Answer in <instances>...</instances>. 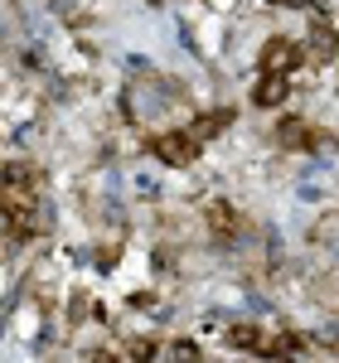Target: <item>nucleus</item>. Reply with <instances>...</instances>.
<instances>
[{"instance_id": "obj_6", "label": "nucleus", "mask_w": 339, "mask_h": 363, "mask_svg": "<svg viewBox=\"0 0 339 363\" xmlns=\"http://www.w3.org/2000/svg\"><path fill=\"white\" fill-rule=\"evenodd\" d=\"M209 223H213V233H218V238H228V233L238 228V213H233L228 203H213V208H209Z\"/></svg>"}, {"instance_id": "obj_1", "label": "nucleus", "mask_w": 339, "mask_h": 363, "mask_svg": "<svg viewBox=\"0 0 339 363\" xmlns=\"http://www.w3.org/2000/svg\"><path fill=\"white\" fill-rule=\"evenodd\" d=\"M199 145H204V140H199L189 126H184V131H165V136L150 140V150H155V155H160L165 165H174V169L194 165V160H199Z\"/></svg>"}, {"instance_id": "obj_3", "label": "nucleus", "mask_w": 339, "mask_h": 363, "mask_svg": "<svg viewBox=\"0 0 339 363\" xmlns=\"http://www.w3.org/2000/svg\"><path fill=\"white\" fill-rule=\"evenodd\" d=\"M277 140H282L286 150H311L315 140H320V131H315L311 121H301V116H286L282 126H277Z\"/></svg>"}, {"instance_id": "obj_4", "label": "nucleus", "mask_w": 339, "mask_h": 363, "mask_svg": "<svg viewBox=\"0 0 339 363\" xmlns=\"http://www.w3.org/2000/svg\"><path fill=\"white\" fill-rule=\"evenodd\" d=\"M286 92H291V83H286V73H267V78L257 83L252 102H257V107H282V102H286Z\"/></svg>"}, {"instance_id": "obj_5", "label": "nucleus", "mask_w": 339, "mask_h": 363, "mask_svg": "<svg viewBox=\"0 0 339 363\" xmlns=\"http://www.w3.org/2000/svg\"><path fill=\"white\" fill-rule=\"evenodd\" d=\"M228 121H233V112H209V116H199V121H194V126H189V131H194L199 140H209V136H213V131H223Z\"/></svg>"}, {"instance_id": "obj_7", "label": "nucleus", "mask_w": 339, "mask_h": 363, "mask_svg": "<svg viewBox=\"0 0 339 363\" xmlns=\"http://www.w3.org/2000/svg\"><path fill=\"white\" fill-rule=\"evenodd\" d=\"M272 5H306V0H272Z\"/></svg>"}, {"instance_id": "obj_2", "label": "nucleus", "mask_w": 339, "mask_h": 363, "mask_svg": "<svg viewBox=\"0 0 339 363\" xmlns=\"http://www.w3.org/2000/svg\"><path fill=\"white\" fill-rule=\"evenodd\" d=\"M296 63H306V49L291 44V39H267L262 44V68L267 73H291Z\"/></svg>"}]
</instances>
